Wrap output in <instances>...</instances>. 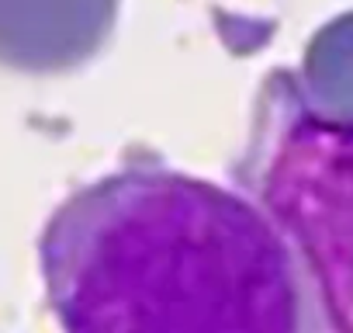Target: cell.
<instances>
[{"mask_svg":"<svg viewBox=\"0 0 353 333\" xmlns=\"http://www.w3.org/2000/svg\"><path fill=\"white\" fill-rule=\"evenodd\" d=\"M66 333H301L294 254L263 205L166 166H125L42 236Z\"/></svg>","mask_w":353,"mask_h":333,"instance_id":"cell-1","label":"cell"},{"mask_svg":"<svg viewBox=\"0 0 353 333\" xmlns=\"http://www.w3.org/2000/svg\"><path fill=\"white\" fill-rule=\"evenodd\" d=\"M260 205L301 278V333H353V125L301 101L263 139Z\"/></svg>","mask_w":353,"mask_h":333,"instance_id":"cell-2","label":"cell"},{"mask_svg":"<svg viewBox=\"0 0 353 333\" xmlns=\"http://www.w3.org/2000/svg\"><path fill=\"white\" fill-rule=\"evenodd\" d=\"M118 0H0V66L63 73L111 35Z\"/></svg>","mask_w":353,"mask_h":333,"instance_id":"cell-3","label":"cell"},{"mask_svg":"<svg viewBox=\"0 0 353 333\" xmlns=\"http://www.w3.org/2000/svg\"><path fill=\"white\" fill-rule=\"evenodd\" d=\"M298 101L336 125H353V15L325 25L298 70Z\"/></svg>","mask_w":353,"mask_h":333,"instance_id":"cell-4","label":"cell"}]
</instances>
